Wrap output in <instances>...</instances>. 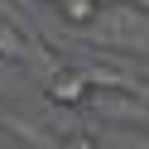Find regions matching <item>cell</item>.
Wrapping results in <instances>:
<instances>
[{
	"mask_svg": "<svg viewBox=\"0 0 149 149\" xmlns=\"http://www.w3.org/2000/svg\"><path fill=\"white\" fill-rule=\"evenodd\" d=\"M43 5H48V0H43Z\"/></svg>",
	"mask_w": 149,
	"mask_h": 149,
	"instance_id": "5",
	"label": "cell"
},
{
	"mask_svg": "<svg viewBox=\"0 0 149 149\" xmlns=\"http://www.w3.org/2000/svg\"><path fill=\"white\" fill-rule=\"evenodd\" d=\"M53 5H58V15H63L68 24H91L96 10H101L96 0H53Z\"/></svg>",
	"mask_w": 149,
	"mask_h": 149,
	"instance_id": "2",
	"label": "cell"
},
{
	"mask_svg": "<svg viewBox=\"0 0 149 149\" xmlns=\"http://www.w3.org/2000/svg\"><path fill=\"white\" fill-rule=\"evenodd\" d=\"M96 5H111V0H96Z\"/></svg>",
	"mask_w": 149,
	"mask_h": 149,
	"instance_id": "4",
	"label": "cell"
},
{
	"mask_svg": "<svg viewBox=\"0 0 149 149\" xmlns=\"http://www.w3.org/2000/svg\"><path fill=\"white\" fill-rule=\"evenodd\" d=\"M58 149H101V144H96L91 135H68V139H63Z\"/></svg>",
	"mask_w": 149,
	"mask_h": 149,
	"instance_id": "3",
	"label": "cell"
},
{
	"mask_svg": "<svg viewBox=\"0 0 149 149\" xmlns=\"http://www.w3.org/2000/svg\"><path fill=\"white\" fill-rule=\"evenodd\" d=\"M91 96V82L82 68H58L48 77V101L53 106H82V101Z\"/></svg>",
	"mask_w": 149,
	"mask_h": 149,
	"instance_id": "1",
	"label": "cell"
}]
</instances>
